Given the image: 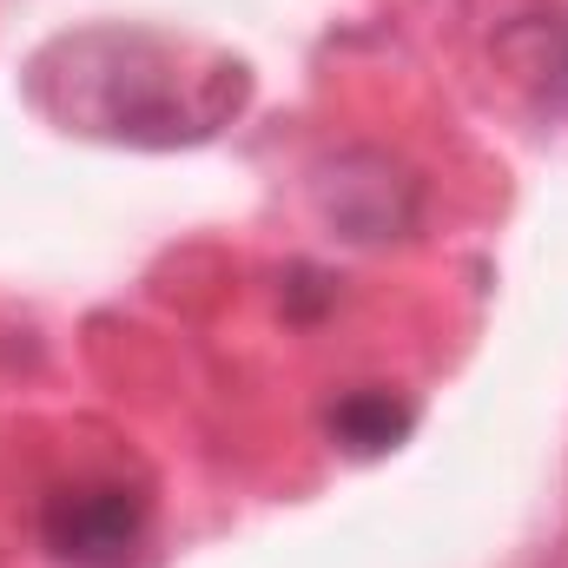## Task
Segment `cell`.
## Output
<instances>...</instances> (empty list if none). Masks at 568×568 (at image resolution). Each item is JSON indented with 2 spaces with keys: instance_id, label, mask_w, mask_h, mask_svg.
<instances>
[{
  "instance_id": "1",
  "label": "cell",
  "mask_w": 568,
  "mask_h": 568,
  "mask_svg": "<svg viewBox=\"0 0 568 568\" xmlns=\"http://www.w3.org/2000/svg\"><path fill=\"white\" fill-rule=\"evenodd\" d=\"M60 60L73 67L67 80L80 87L73 120H87V133L140 145L205 140L225 120V106H239V87H245L239 67L185 73L179 53L145 33H87V40H67Z\"/></svg>"
},
{
  "instance_id": "2",
  "label": "cell",
  "mask_w": 568,
  "mask_h": 568,
  "mask_svg": "<svg viewBox=\"0 0 568 568\" xmlns=\"http://www.w3.org/2000/svg\"><path fill=\"white\" fill-rule=\"evenodd\" d=\"M40 542L67 568H126L133 549L145 542V496L126 483H106V476L67 483L47 496Z\"/></svg>"
}]
</instances>
